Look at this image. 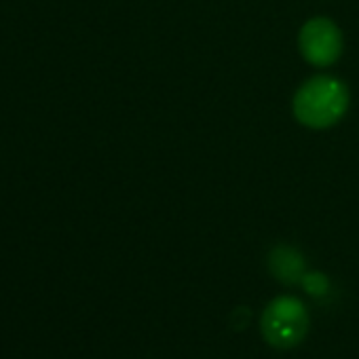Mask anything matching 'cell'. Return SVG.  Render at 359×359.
Wrapping results in <instances>:
<instances>
[{
	"label": "cell",
	"instance_id": "6da1fadb",
	"mask_svg": "<svg viewBox=\"0 0 359 359\" xmlns=\"http://www.w3.org/2000/svg\"><path fill=\"white\" fill-rule=\"evenodd\" d=\"M348 95L340 81L332 76H315L304 83L294 97L296 118L313 129L334 125L346 110Z\"/></svg>",
	"mask_w": 359,
	"mask_h": 359
},
{
	"label": "cell",
	"instance_id": "7a4b0ae2",
	"mask_svg": "<svg viewBox=\"0 0 359 359\" xmlns=\"http://www.w3.org/2000/svg\"><path fill=\"white\" fill-rule=\"evenodd\" d=\"M266 340L279 348L296 344L306 332V311L296 298H277L262 317Z\"/></svg>",
	"mask_w": 359,
	"mask_h": 359
},
{
	"label": "cell",
	"instance_id": "3957f363",
	"mask_svg": "<svg viewBox=\"0 0 359 359\" xmlns=\"http://www.w3.org/2000/svg\"><path fill=\"white\" fill-rule=\"evenodd\" d=\"M342 49L340 30L323 18H315L300 30V51L315 66H330Z\"/></svg>",
	"mask_w": 359,
	"mask_h": 359
},
{
	"label": "cell",
	"instance_id": "277c9868",
	"mask_svg": "<svg viewBox=\"0 0 359 359\" xmlns=\"http://www.w3.org/2000/svg\"><path fill=\"white\" fill-rule=\"evenodd\" d=\"M304 262L298 252L290 248H277L271 254V271L283 281H296L302 275Z\"/></svg>",
	"mask_w": 359,
	"mask_h": 359
},
{
	"label": "cell",
	"instance_id": "5b68a950",
	"mask_svg": "<svg viewBox=\"0 0 359 359\" xmlns=\"http://www.w3.org/2000/svg\"><path fill=\"white\" fill-rule=\"evenodd\" d=\"M304 287H306V292L319 296L327 290V279L319 273H309V275H304Z\"/></svg>",
	"mask_w": 359,
	"mask_h": 359
}]
</instances>
